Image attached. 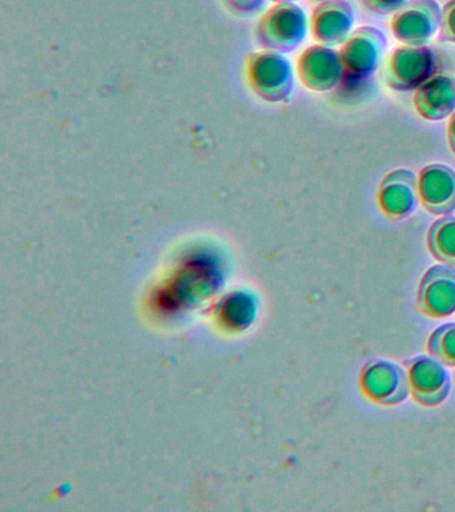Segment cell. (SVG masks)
Returning a JSON list of instances; mask_svg holds the SVG:
<instances>
[{
  "mask_svg": "<svg viewBox=\"0 0 455 512\" xmlns=\"http://www.w3.org/2000/svg\"><path fill=\"white\" fill-rule=\"evenodd\" d=\"M442 8L437 0H409L393 14L391 34L403 46H427L441 28Z\"/></svg>",
  "mask_w": 455,
  "mask_h": 512,
  "instance_id": "277c9868",
  "label": "cell"
},
{
  "mask_svg": "<svg viewBox=\"0 0 455 512\" xmlns=\"http://www.w3.org/2000/svg\"><path fill=\"white\" fill-rule=\"evenodd\" d=\"M271 39L283 50H294L305 39L306 14L295 4H283L270 18Z\"/></svg>",
  "mask_w": 455,
  "mask_h": 512,
  "instance_id": "7c38bea8",
  "label": "cell"
},
{
  "mask_svg": "<svg viewBox=\"0 0 455 512\" xmlns=\"http://www.w3.org/2000/svg\"><path fill=\"white\" fill-rule=\"evenodd\" d=\"M354 23V7L349 0H325L311 15V32L323 46H342L353 32Z\"/></svg>",
  "mask_w": 455,
  "mask_h": 512,
  "instance_id": "9c48e42d",
  "label": "cell"
},
{
  "mask_svg": "<svg viewBox=\"0 0 455 512\" xmlns=\"http://www.w3.org/2000/svg\"><path fill=\"white\" fill-rule=\"evenodd\" d=\"M447 139H449L451 151L455 155V111L450 116L449 124H447Z\"/></svg>",
  "mask_w": 455,
  "mask_h": 512,
  "instance_id": "e0dca14e",
  "label": "cell"
},
{
  "mask_svg": "<svg viewBox=\"0 0 455 512\" xmlns=\"http://www.w3.org/2000/svg\"><path fill=\"white\" fill-rule=\"evenodd\" d=\"M439 40L455 44V0H449L442 8Z\"/></svg>",
  "mask_w": 455,
  "mask_h": 512,
  "instance_id": "9a60e30c",
  "label": "cell"
},
{
  "mask_svg": "<svg viewBox=\"0 0 455 512\" xmlns=\"http://www.w3.org/2000/svg\"><path fill=\"white\" fill-rule=\"evenodd\" d=\"M386 47V36L378 28L362 26L351 32L339 50L345 71L343 78L350 82L371 78L381 66Z\"/></svg>",
  "mask_w": 455,
  "mask_h": 512,
  "instance_id": "3957f363",
  "label": "cell"
},
{
  "mask_svg": "<svg viewBox=\"0 0 455 512\" xmlns=\"http://www.w3.org/2000/svg\"><path fill=\"white\" fill-rule=\"evenodd\" d=\"M358 386L366 399L383 407L398 406L411 394L407 370L386 359H373L363 364Z\"/></svg>",
  "mask_w": 455,
  "mask_h": 512,
  "instance_id": "6da1fadb",
  "label": "cell"
},
{
  "mask_svg": "<svg viewBox=\"0 0 455 512\" xmlns=\"http://www.w3.org/2000/svg\"><path fill=\"white\" fill-rule=\"evenodd\" d=\"M411 396L423 407H438L451 390V375L446 364L433 355H419L405 362Z\"/></svg>",
  "mask_w": 455,
  "mask_h": 512,
  "instance_id": "5b68a950",
  "label": "cell"
},
{
  "mask_svg": "<svg viewBox=\"0 0 455 512\" xmlns=\"http://www.w3.org/2000/svg\"><path fill=\"white\" fill-rule=\"evenodd\" d=\"M418 312L431 319H443L455 312V267L437 264L425 272L419 283Z\"/></svg>",
  "mask_w": 455,
  "mask_h": 512,
  "instance_id": "8992f818",
  "label": "cell"
},
{
  "mask_svg": "<svg viewBox=\"0 0 455 512\" xmlns=\"http://www.w3.org/2000/svg\"><path fill=\"white\" fill-rule=\"evenodd\" d=\"M419 202L433 215L455 211V171L446 164H429L418 175Z\"/></svg>",
  "mask_w": 455,
  "mask_h": 512,
  "instance_id": "30bf717a",
  "label": "cell"
},
{
  "mask_svg": "<svg viewBox=\"0 0 455 512\" xmlns=\"http://www.w3.org/2000/svg\"><path fill=\"white\" fill-rule=\"evenodd\" d=\"M367 11L377 15L395 14L409 0H361Z\"/></svg>",
  "mask_w": 455,
  "mask_h": 512,
  "instance_id": "2e32d148",
  "label": "cell"
},
{
  "mask_svg": "<svg viewBox=\"0 0 455 512\" xmlns=\"http://www.w3.org/2000/svg\"><path fill=\"white\" fill-rule=\"evenodd\" d=\"M413 103L419 116L429 122L449 118L455 111V80L435 74L414 92Z\"/></svg>",
  "mask_w": 455,
  "mask_h": 512,
  "instance_id": "8fae6325",
  "label": "cell"
},
{
  "mask_svg": "<svg viewBox=\"0 0 455 512\" xmlns=\"http://www.w3.org/2000/svg\"><path fill=\"white\" fill-rule=\"evenodd\" d=\"M430 354L446 366H455V323L443 324L435 328L427 342Z\"/></svg>",
  "mask_w": 455,
  "mask_h": 512,
  "instance_id": "5bb4252c",
  "label": "cell"
},
{
  "mask_svg": "<svg viewBox=\"0 0 455 512\" xmlns=\"http://www.w3.org/2000/svg\"><path fill=\"white\" fill-rule=\"evenodd\" d=\"M298 71L302 83L317 92L334 90L345 76L339 51L323 44H315L303 52Z\"/></svg>",
  "mask_w": 455,
  "mask_h": 512,
  "instance_id": "52a82bcc",
  "label": "cell"
},
{
  "mask_svg": "<svg viewBox=\"0 0 455 512\" xmlns=\"http://www.w3.org/2000/svg\"><path fill=\"white\" fill-rule=\"evenodd\" d=\"M285 2H290V0H285Z\"/></svg>",
  "mask_w": 455,
  "mask_h": 512,
  "instance_id": "d6986e66",
  "label": "cell"
},
{
  "mask_svg": "<svg viewBox=\"0 0 455 512\" xmlns=\"http://www.w3.org/2000/svg\"><path fill=\"white\" fill-rule=\"evenodd\" d=\"M427 247L438 262L455 267V216H443L430 227Z\"/></svg>",
  "mask_w": 455,
  "mask_h": 512,
  "instance_id": "4fadbf2b",
  "label": "cell"
},
{
  "mask_svg": "<svg viewBox=\"0 0 455 512\" xmlns=\"http://www.w3.org/2000/svg\"><path fill=\"white\" fill-rule=\"evenodd\" d=\"M437 56L429 46L395 48L383 66L386 86L394 91L417 90L437 71Z\"/></svg>",
  "mask_w": 455,
  "mask_h": 512,
  "instance_id": "7a4b0ae2",
  "label": "cell"
},
{
  "mask_svg": "<svg viewBox=\"0 0 455 512\" xmlns=\"http://www.w3.org/2000/svg\"><path fill=\"white\" fill-rule=\"evenodd\" d=\"M377 200L386 218H409L419 203L418 176L406 168L390 172L379 186Z\"/></svg>",
  "mask_w": 455,
  "mask_h": 512,
  "instance_id": "ba28073f",
  "label": "cell"
},
{
  "mask_svg": "<svg viewBox=\"0 0 455 512\" xmlns=\"http://www.w3.org/2000/svg\"><path fill=\"white\" fill-rule=\"evenodd\" d=\"M318 2H325V0H318Z\"/></svg>",
  "mask_w": 455,
  "mask_h": 512,
  "instance_id": "ac0fdd59",
  "label": "cell"
}]
</instances>
